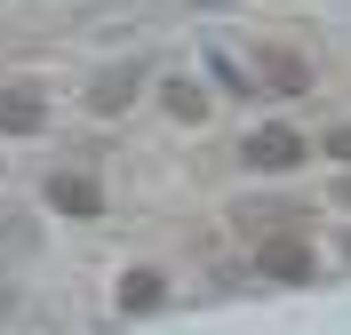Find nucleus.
<instances>
[{
	"instance_id": "f257e3e1",
	"label": "nucleus",
	"mask_w": 351,
	"mask_h": 335,
	"mask_svg": "<svg viewBox=\"0 0 351 335\" xmlns=\"http://www.w3.org/2000/svg\"><path fill=\"white\" fill-rule=\"evenodd\" d=\"M247 168H263V176H287V168H304V128H287V120H271V128H256L240 144Z\"/></svg>"
},
{
	"instance_id": "f03ea898",
	"label": "nucleus",
	"mask_w": 351,
	"mask_h": 335,
	"mask_svg": "<svg viewBox=\"0 0 351 335\" xmlns=\"http://www.w3.org/2000/svg\"><path fill=\"white\" fill-rule=\"evenodd\" d=\"M256 271H263V280L304 288V280H311V247H304V232H271V240L256 247Z\"/></svg>"
},
{
	"instance_id": "7ed1b4c3",
	"label": "nucleus",
	"mask_w": 351,
	"mask_h": 335,
	"mask_svg": "<svg viewBox=\"0 0 351 335\" xmlns=\"http://www.w3.org/2000/svg\"><path fill=\"white\" fill-rule=\"evenodd\" d=\"M48 208H64V216L96 223V216H104V192H96V176H80V168H64V176H48Z\"/></svg>"
},
{
	"instance_id": "20e7f679",
	"label": "nucleus",
	"mask_w": 351,
	"mask_h": 335,
	"mask_svg": "<svg viewBox=\"0 0 351 335\" xmlns=\"http://www.w3.org/2000/svg\"><path fill=\"white\" fill-rule=\"evenodd\" d=\"M48 128V104L24 88H0V136H40Z\"/></svg>"
},
{
	"instance_id": "39448f33",
	"label": "nucleus",
	"mask_w": 351,
	"mask_h": 335,
	"mask_svg": "<svg viewBox=\"0 0 351 335\" xmlns=\"http://www.w3.org/2000/svg\"><path fill=\"white\" fill-rule=\"evenodd\" d=\"M263 80H271L280 96H304L311 88V64L295 56V48H263Z\"/></svg>"
},
{
	"instance_id": "423d86ee",
	"label": "nucleus",
	"mask_w": 351,
	"mask_h": 335,
	"mask_svg": "<svg viewBox=\"0 0 351 335\" xmlns=\"http://www.w3.org/2000/svg\"><path fill=\"white\" fill-rule=\"evenodd\" d=\"M160 104H168V120H208V96H199V80H160Z\"/></svg>"
},
{
	"instance_id": "0eeeda50",
	"label": "nucleus",
	"mask_w": 351,
	"mask_h": 335,
	"mask_svg": "<svg viewBox=\"0 0 351 335\" xmlns=\"http://www.w3.org/2000/svg\"><path fill=\"white\" fill-rule=\"evenodd\" d=\"M160 295H168L160 271H128V280H120V312H160Z\"/></svg>"
},
{
	"instance_id": "6e6552de",
	"label": "nucleus",
	"mask_w": 351,
	"mask_h": 335,
	"mask_svg": "<svg viewBox=\"0 0 351 335\" xmlns=\"http://www.w3.org/2000/svg\"><path fill=\"white\" fill-rule=\"evenodd\" d=\"M136 80H144V64H120V72H104V80L88 88V104H96V112H120V104H128V88H136Z\"/></svg>"
},
{
	"instance_id": "1a4fd4ad",
	"label": "nucleus",
	"mask_w": 351,
	"mask_h": 335,
	"mask_svg": "<svg viewBox=\"0 0 351 335\" xmlns=\"http://www.w3.org/2000/svg\"><path fill=\"white\" fill-rule=\"evenodd\" d=\"M319 152H328V160H351V128H328V136H319Z\"/></svg>"
},
{
	"instance_id": "9d476101",
	"label": "nucleus",
	"mask_w": 351,
	"mask_h": 335,
	"mask_svg": "<svg viewBox=\"0 0 351 335\" xmlns=\"http://www.w3.org/2000/svg\"><path fill=\"white\" fill-rule=\"evenodd\" d=\"M335 200H343V208H351V176H343V192H335Z\"/></svg>"
}]
</instances>
